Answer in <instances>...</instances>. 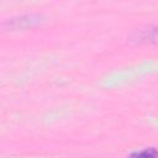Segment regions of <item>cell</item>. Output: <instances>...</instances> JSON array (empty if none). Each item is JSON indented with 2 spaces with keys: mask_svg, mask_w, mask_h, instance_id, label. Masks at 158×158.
Here are the masks:
<instances>
[{
  "mask_svg": "<svg viewBox=\"0 0 158 158\" xmlns=\"http://www.w3.org/2000/svg\"><path fill=\"white\" fill-rule=\"evenodd\" d=\"M131 41L137 42V43H143V42L156 43V41H157V27L151 26V27L136 30L131 35Z\"/></svg>",
  "mask_w": 158,
  "mask_h": 158,
  "instance_id": "obj_2",
  "label": "cell"
},
{
  "mask_svg": "<svg viewBox=\"0 0 158 158\" xmlns=\"http://www.w3.org/2000/svg\"><path fill=\"white\" fill-rule=\"evenodd\" d=\"M42 15L40 14H26L21 16H16L12 19L6 20L2 23V28L7 31H19V30H26L31 28L36 25H38L42 21Z\"/></svg>",
  "mask_w": 158,
  "mask_h": 158,
  "instance_id": "obj_1",
  "label": "cell"
},
{
  "mask_svg": "<svg viewBox=\"0 0 158 158\" xmlns=\"http://www.w3.org/2000/svg\"><path fill=\"white\" fill-rule=\"evenodd\" d=\"M128 158H157V149L154 147H149L142 151H135L128 156Z\"/></svg>",
  "mask_w": 158,
  "mask_h": 158,
  "instance_id": "obj_3",
  "label": "cell"
}]
</instances>
